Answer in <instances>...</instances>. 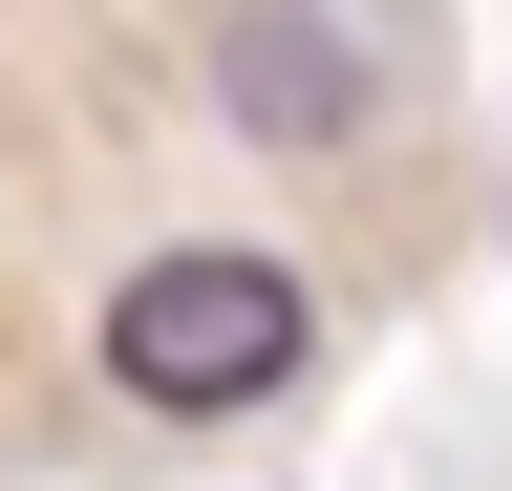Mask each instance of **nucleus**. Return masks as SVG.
I'll list each match as a JSON object with an SVG mask.
<instances>
[{
    "label": "nucleus",
    "mask_w": 512,
    "mask_h": 491,
    "mask_svg": "<svg viewBox=\"0 0 512 491\" xmlns=\"http://www.w3.org/2000/svg\"><path fill=\"white\" fill-rule=\"evenodd\" d=\"M299 342H320V299H299V257H256V235H150V257L107 278V385L150 427H214L256 385H299Z\"/></svg>",
    "instance_id": "nucleus-1"
},
{
    "label": "nucleus",
    "mask_w": 512,
    "mask_h": 491,
    "mask_svg": "<svg viewBox=\"0 0 512 491\" xmlns=\"http://www.w3.org/2000/svg\"><path fill=\"white\" fill-rule=\"evenodd\" d=\"M214 86H235V129H278V150H320V129H363V43L320 22V0H256Z\"/></svg>",
    "instance_id": "nucleus-2"
}]
</instances>
